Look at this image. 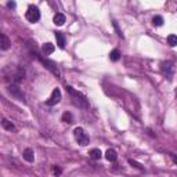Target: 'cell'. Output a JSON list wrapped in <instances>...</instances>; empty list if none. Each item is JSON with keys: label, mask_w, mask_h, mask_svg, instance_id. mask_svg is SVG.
Segmentation results:
<instances>
[{"label": "cell", "mask_w": 177, "mask_h": 177, "mask_svg": "<svg viewBox=\"0 0 177 177\" xmlns=\"http://www.w3.org/2000/svg\"><path fill=\"white\" fill-rule=\"evenodd\" d=\"M55 35V39H57V44H58V47L60 49H64L65 47V36H64V33L62 32H55L54 33Z\"/></svg>", "instance_id": "10"}, {"label": "cell", "mask_w": 177, "mask_h": 177, "mask_svg": "<svg viewBox=\"0 0 177 177\" xmlns=\"http://www.w3.org/2000/svg\"><path fill=\"white\" fill-rule=\"evenodd\" d=\"M73 136H75L78 144L83 145V147L84 145H89V143H90V138H89V136H87L86 131L82 127H76L75 130H73Z\"/></svg>", "instance_id": "2"}, {"label": "cell", "mask_w": 177, "mask_h": 177, "mask_svg": "<svg viewBox=\"0 0 177 177\" xmlns=\"http://www.w3.org/2000/svg\"><path fill=\"white\" fill-rule=\"evenodd\" d=\"M152 24L155 26H162L163 25V18L161 15H155L154 18H152Z\"/></svg>", "instance_id": "17"}, {"label": "cell", "mask_w": 177, "mask_h": 177, "mask_svg": "<svg viewBox=\"0 0 177 177\" xmlns=\"http://www.w3.org/2000/svg\"><path fill=\"white\" fill-rule=\"evenodd\" d=\"M170 156H172V159H173V162L177 163V156L176 155H170Z\"/></svg>", "instance_id": "23"}, {"label": "cell", "mask_w": 177, "mask_h": 177, "mask_svg": "<svg viewBox=\"0 0 177 177\" xmlns=\"http://www.w3.org/2000/svg\"><path fill=\"white\" fill-rule=\"evenodd\" d=\"M22 156H24V159L26 162H33L35 161V152H33L32 148H26L25 151L22 152Z\"/></svg>", "instance_id": "9"}, {"label": "cell", "mask_w": 177, "mask_h": 177, "mask_svg": "<svg viewBox=\"0 0 177 177\" xmlns=\"http://www.w3.org/2000/svg\"><path fill=\"white\" fill-rule=\"evenodd\" d=\"M89 155H90L91 159H94V161H98V159H101L102 154H101V151H100L98 148H93L90 152H89Z\"/></svg>", "instance_id": "14"}, {"label": "cell", "mask_w": 177, "mask_h": 177, "mask_svg": "<svg viewBox=\"0 0 177 177\" xmlns=\"http://www.w3.org/2000/svg\"><path fill=\"white\" fill-rule=\"evenodd\" d=\"M167 43L172 47L177 46V35H169V36H167Z\"/></svg>", "instance_id": "18"}, {"label": "cell", "mask_w": 177, "mask_h": 177, "mask_svg": "<svg viewBox=\"0 0 177 177\" xmlns=\"http://www.w3.org/2000/svg\"><path fill=\"white\" fill-rule=\"evenodd\" d=\"M129 163H130L131 166H134V167H137V169H140V170H143V166H141L138 162H136V161H133V159H129Z\"/></svg>", "instance_id": "20"}, {"label": "cell", "mask_w": 177, "mask_h": 177, "mask_svg": "<svg viewBox=\"0 0 177 177\" xmlns=\"http://www.w3.org/2000/svg\"><path fill=\"white\" fill-rule=\"evenodd\" d=\"M42 62H43L44 65H46V68H47V69H50L51 72L54 73L57 78L60 76V69H58L57 64H55L54 61H50V60H47V58H42Z\"/></svg>", "instance_id": "7"}, {"label": "cell", "mask_w": 177, "mask_h": 177, "mask_svg": "<svg viewBox=\"0 0 177 177\" xmlns=\"http://www.w3.org/2000/svg\"><path fill=\"white\" fill-rule=\"evenodd\" d=\"M1 125H3V127L6 129V130H8V131H11V130H14V129H15L14 125H13L10 120H7V119H3V120H1Z\"/></svg>", "instance_id": "15"}, {"label": "cell", "mask_w": 177, "mask_h": 177, "mask_svg": "<svg viewBox=\"0 0 177 177\" xmlns=\"http://www.w3.org/2000/svg\"><path fill=\"white\" fill-rule=\"evenodd\" d=\"M65 15L62 14V13H57V14L54 15V24L55 25H58V26H61V25H64V22H65Z\"/></svg>", "instance_id": "11"}, {"label": "cell", "mask_w": 177, "mask_h": 177, "mask_svg": "<svg viewBox=\"0 0 177 177\" xmlns=\"http://www.w3.org/2000/svg\"><path fill=\"white\" fill-rule=\"evenodd\" d=\"M66 90H68V93L71 94V97L73 98V104L75 105H78V107H80V108H87V107H89L87 100H86V97H84L83 94L75 91L71 86H66Z\"/></svg>", "instance_id": "1"}, {"label": "cell", "mask_w": 177, "mask_h": 177, "mask_svg": "<svg viewBox=\"0 0 177 177\" xmlns=\"http://www.w3.org/2000/svg\"><path fill=\"white\" fill-rule=\"evenodd\" d=\"M62 122H65V123H72V122H73L72 114H69V112H65V114L62 115Z\"/></svg>", "instance_id": "19"}, {"label": "cell", "mask_w": 177, "mask_h": 177, "mask_svg": "<svg viewBox=\"0 0 177 177\" xmlns=\"http://www.w3.org/2000/svg\"><path fill=\"white\" fill-rule=\"evenodd\" d=\"M109 58H111V61H118V60L120 58V51L118 50V49L112 50L111 54H109Z\"/></svg>", "instance_id": "16"}, {"label": "cell", "mask_w": 177, "mask_h": 177, "mask_svg": "<svg viewBox=\"0 0 177 177\" xmlns=\"http://www.w3.org/2000/svg\"><path fill=\"white\" fill-rule=\"evenodd\" d=\"M42 51H43L44 55H50L53 51H54V44L51 43H44L43 47H42Z\"/></svg>", "instance_id": "12"}, {"label": "cell", "mask_w": 177, "mask_h": 177, "mask_svg": "<svg viewBox=\"0 0 177 177\" xmlns=\"http://www.w3.org/2000/svg\"><path fill=\"white\" fill-rule=\"evenodd\" d=\"M7 90L13 97H15L17 100H19V101H24V93L19 90V87L17 86V84H10V86L7 87Z\"/></svg>", "instance_id": "6"}, {"label": "cell", "mask_w": 177, "mask_h": 177, "mask_svg": "<svg viewBox=\"0 0 177 177\" xmlns=\"http://www.w3.org/2000/svg\"><path fill=\"white\" fill-rule=\"evenodd\" d=\"M25 17H26V19H28L29 22H32V24L37 22L40 19V11H39V8H37L36 6H29L28 11H26V14H25Z\"/></svg>", "instance_id": "3"}, {"label": "cell", "mask_w": 177, "mask_h": 177, "mask_svg": "<svg viewBox=\"0 0 177 177\" xmlns=\"http://www.w3.org/2000/svg\"><path fill=\"white\" fill-rule=\"evenodd\" d=\"M53 172H54V174H57V176H60V174H61V169H60L58 166H54Z\"/></svg>", "instance_id": "21"}, {"label": "cell", "mask_w": 177, "mask_h": 177, "mask_svg": "<svg viewBox=\"0 0 177 177\" xmlns=\"http://www.w3.org/2000/svg\"><path fill=\"white\" fill-rule=\"evenodd\" d=\"M105 158L108 159L109 162H115L116 158H118V154H116L115 149H108V151L105 152Z\"/></svg>", "instance_id": "13"}, {"label": "cell", "mask_w": 177, "mask_h": 177, "mask_svg": "<svg viewBox=\"0 0 177 177\" xmlns=\"http://www.w3.org/2000/svg\"><path fill=\"white\" fill-rule=\"evenodd\" d=\"M161 69H162V73L166 76L169 80H172L173 78V72H174V64L172 61H166V62H162L161 65Z\"/></svg>", "instance_id": "4"}, {"label": "cell", "mask_w": 177, "mask_h": 177, "mask_svg": "<svg viewBox=\"0 0 177 177\" xmlns=\"http://www.w3.org/2000/svg\"><path fill=\"white\" fill-rule=\"evenodd\" d=\"M10 46H11L10 39H8L4 33H1V35H0V49H1V50H8Z\"/></svg>", "instance_id": "8"}, {"label": "cell", "mask_w": 177, "mask_h": 177, "mask_svg": "<svg viewBox=\"0 0 177 177\" xmlns=\"http://www.w3.org/2000/svg\"><path fill=\"white\" fill-rule=\"evenodd\" d=\"M7 7H10V8H15V3H14V1H8V3H7Z\"/></svg>", "instance_id": "22"}, {"label": "cell", "mask_w": 177, "mask_h": 177, "mask_svg": "<svg viewBox=\"0 0 177 177\" xmlns=\"http://www.w3.org/2000/svg\"><path fill=\"white\" fill-rule=\"evenodd\" d=\"M60 101H61V91H60V89H54L53 93H51V96H50V98L46 101V104L53 107V105L58 104Z\"/></svg>", "instance_id": "5"}]
</instances>
